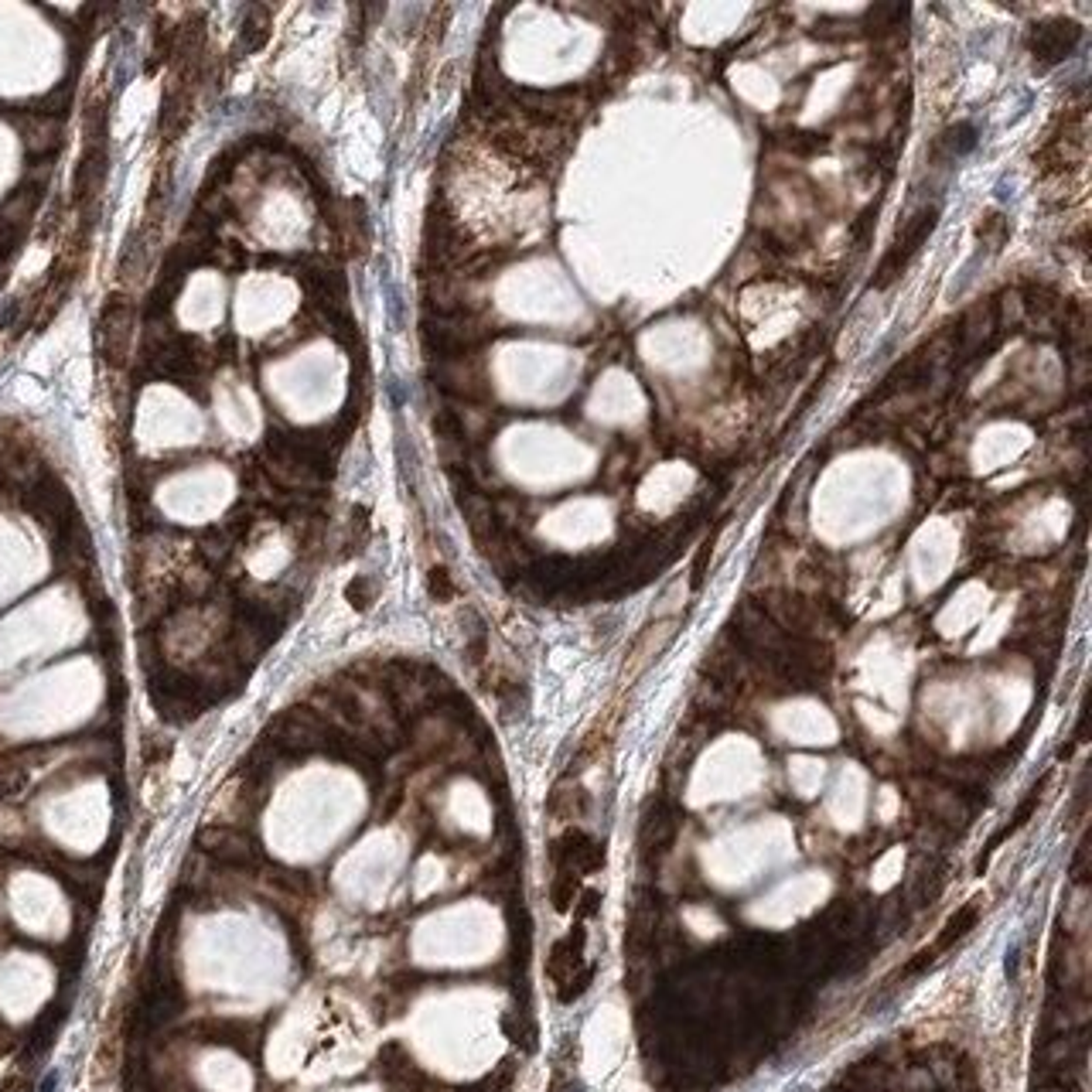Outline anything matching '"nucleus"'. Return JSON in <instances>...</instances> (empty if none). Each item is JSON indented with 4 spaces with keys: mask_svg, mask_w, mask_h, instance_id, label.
I'll use <instances>...</instances> for the list:
<instances>
[{
    "mask_svg": "<svg viewBox=\"0 0 1092 1092\" xmlns=\"http://www.w3.org/2000/svg\"><path fill=\"white\" fill-rule=\"evenodd\" d=\"M1079 41H1083V27L1075 25V21L1055 18V21H1041V25L1031 27L1028 48L1041 69H1051V65L1066 62L1068 55L1079 48Z\"/></svg>",
    "mask_w": 1092,
    "mask_h": 1092,
    "instance_id": "nucleus-2",
    "label": "nucleus"
},
{
    "mask_svg": "<svg viewBox=\"0 0 1092 1092\" xmlns=\"http://www.w3.org/2000/svg\"><path fill=\"white\" fill-rule=\"evenodd\" d=\"M939 143L946 147V154H950V157H963V154H969L976 147V126L973 124L950 126V130L939 137Z\"/></svg>",
    "mask_w": 1092,
    "mask_h": 1092,
    "instance_id": "nucleus-3",
    "label": "nucleus"
},
{
    "mask_svg": "<svg viewBox=\"0 0 1092 1092\" xmlns=\"http://www.w3.org/2000/svg\"><path fill=\"white\" fill-rule=\"evenodd\" d=\"M976 236L986 242H1003V236H1007V219H1003L1001 212H986L980 215V225H976Z\"/></svg>",
    "mask_w": 1092,
    "mask_h": 1092,
    "instance_id": "nucleus-4",
    "label": "nucleus"
},
{
    "mask_svg": "<svg viewBox=\"0 0 1092 1092\" xmlns=\"http://www.w3.org/2000/svg\"><path fill=\"white\" fill-rule=\"evenodd\" d=\"M935 223H939V206H925L922 212H915L912 219L904 223V229L898 233V240L891 242V250L885 253V260H881V267H878V277H874V287H878V290L891 287L904 270H908V263L918 256L922 242L929 240V233L935 229Z\"/></svg>",
    "mask_w": 1092,
    "mask_h": 1092,
    "instance_id": "nucleus-1",
    "label": "nucleus"
}]
</instances>
